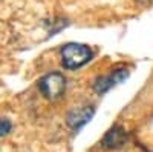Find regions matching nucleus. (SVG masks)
I'll list each match as a JSON object with an SVG mask.
<instances>
[{"mask_svg":"<svg viewBox=\"0 0 153 152\" xmlns=\"http://www.w3.org/2000/svg\"><path fill=\"white\" fill-rule=\"evenodd\" d=\"M92 49L81 43H68L61 48V63L65 69H78L92 60Z\"/></svg>","mask_w":153,"mask_h":152,"instance_id":"f257e3e1","label":"nucleus"},{"mask_svg":"<svg viewBox=\"0 0 153 152\" xmlns=\"http://www.w3.org/2000/svg\"><path fill=\"white\" fill-rule=\"evenodd\" d=\"M38 89L48 100H57L66 89V79L61 72L46 74L38 80Z\"/></svg>","mask_w":153,"mask_h":152,"instance_id":"f03ea898","label":"nucleus"},{"mask_svg":"<svg viewBox=\"0 0 153 152\" xmlns=\"http://www.w3.org/2000/svg\"><path fill=\"white\" fill-rule=\"evenodd\" d=\"M127 77H129V71L127 69H113L106 75H100L94 82V91L97 94H104L107 92L110 88L117 86L120 83H123Z\"/></svg>","mask_w":153,"mask_h":152,"instance_id":"7ed1b4c3","label":"nucleus"},{"mask_svg":"<svg viewBox=\"0 0 153 152\" xmlns=\"http://www.w3.org/2000/svg\"><path fill=\"white\" fill-rule=\"evenodd\" d=\"M95 114V108L94 106H81V108H75L72 109L68 117H66V123L71 129L74 131H78L81 129L84 124H87L89 121L92 120Z\"/></svg>","mask_w":153,"mask_h":152,"instance_id":"20e7f679","label":"nucleus"},{"mask_svg":"<svg viewBox=\"0 0 153 152\" xmlns=\"http://www.w3.org/2000/svg\"><path fill=\"white\" fill-rule=\"evenodd\" d=\"M126 142H127V134H126V131L121 128V126L115 124L113 128H110V129L107 131V134L104 135L101 145H103L104 148H107V149H118V148H121L123 145H126Z\"/></svg>","mask_w":153,"mask_h":152,"instance_id":"39448f33","label":"nucleus"},{"mask_svg":"<svg viewBox=\"0 0 153 152\" xmlns=\"http://www.w3.org/2000/svg\"><path fill=\"white\" fill-rule=\"evenodd\" d=\"M11 129H12V123H11L8 118L0 117V137H3V135L9 134Z\"/></svg>","mask_w":153,"mask_h":152,"instance_id":"423d86ee","label":"nucleus"}]
</instances>
